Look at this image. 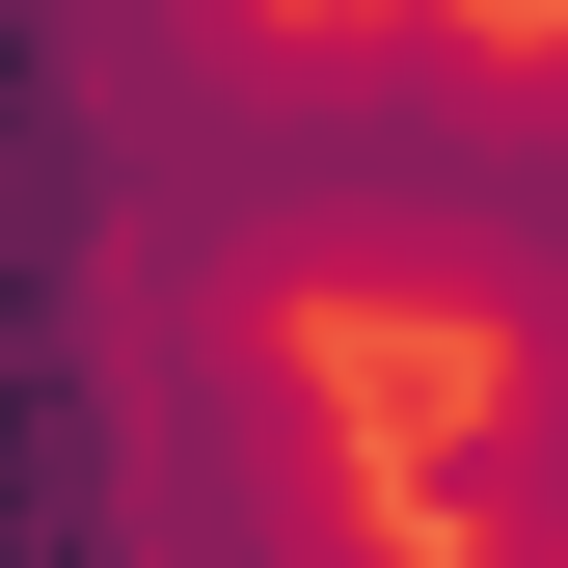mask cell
<instances>
[{
  "mask_svg": "<svg viewBox=\"0 0 568 568\" xmlns=\"http://www.w3.org/2000/svg\"><path fill=\"white\" fill-rule=\"evenodd\" d=\"M434 568H568V515H515V541H434Z\"/></svg>",
  "mask_w": 568,
  "mask_h": 568,
  "instance_id": "2",
  "label": "cell"
},
{
  "mask_svg": "<svg viewBox=\"0 0 568 568\" xmlns=\"http://www.w3.org/2000/svg\"><path fill=\"white\" fill-rule=\"evenodd\" d=\"M568 244V28L487 0H298L271 28V271L325 325H515Z\"/></svg>",
  "mask_w": 568,
  "mask_h": 568,
  "instance_id": "1",
  "label": "cell"
}]
</instances>
